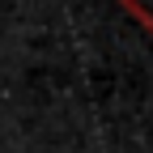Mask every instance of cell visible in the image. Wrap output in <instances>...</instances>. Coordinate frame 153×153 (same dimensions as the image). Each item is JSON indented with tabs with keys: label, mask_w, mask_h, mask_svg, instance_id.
Listing matches in <instances>:
<instances>
[{
	"label": "cell",
	"mask_w": 153,
	"mask_h": 153,
	"mask_svg": "<svg viewBox=\"0 0 153 153\" xmlns=\"http://www.w3.org/2000/svg\"><path fill=\"white\" fill-rule=\"evenodd\" d=\"M128 4H132V9H140L145 17H153V0H128Z\"/></svg>",
	"instance_id": "cell-1"
}]
</instances>
